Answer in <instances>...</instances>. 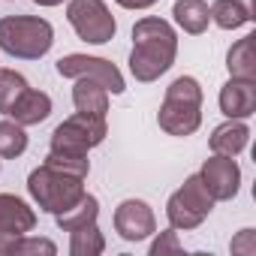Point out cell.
<instances>
[{
	"mask_svg": "<svg viewBox=\"0 0 256 256\" xmlns=\"http://www.w3.org/2000/svg\"><path fill=\"white\" fill-rule=\"evenodd\" d=\"M34 4H36V6H60L64 0H34Z\"/></svg>",
	"mask_w": 256,
	"mask_h": 256,
	"instance_id": "28",
	"label": "cell"
},
{
	"mask_svg": "<svg viewBox=\"0 0 256 256\" xmlns=\"http://www.w3.org/2000/svg\"><path fill=\"white\" fill-rule=\"evenodd\" d=\"M48 114H52V96H48L46 90H34V88H28V90L16 100V106L10 108V118H12L16 124H22V126H36V124H42Z\"/></svg>",
	"mask_w": 256,
	"mask_h": 256,
	"instance_id": "14",
	"label": "cell"
},
{
	"mask_svg": "<svg viewBox=\"0 0 256 256\" xmlns=\"http://www.w3.org/2000/svg\"><path fill=\"white\" fill-rule=\"evenodd\" d=\"M118 6H124V10H151L154 4H160V0H114Z\"/></svg>",
	"mask_w": 256,
	"mask_h": 256,
	"instance_id": "27",
	"label": "cell"
},
{
	"mask_svg": "<svg viewBox=\"0 0 256 256\" xmlns=\"http://www.w3.org/2000/svg\"><path fill=\"white\" fill-rule=\"evenodd\" d=\"M46 163L54 166V169H60V172L78 175V178H88V172H90V160H88V154H58V151H48Z\"/></svg>",
	"mask_w": 256,
	"mask_h": 256,
	"instance_id": "24",
	"label": "cell"
},
{
	"mask_svg": "<svg viewBox=\"0 0 256 256\" xmlns=\"http://www.w3.org/2000/svg\"><path fill=\"white\" fill-rule=\"evenodd\" d=\"M178 54V34L169 22L157 16H145L133 24V52H130V72L136 82H157L163 72L172 70Z\"/></svg>",
	"mask_w": 256,
	"mask_h": 256,
	"instance_id": "1",
	"label": "cell"
},
{
	"mask_svg": "<svg viewBox=\"0 0 256 256\" xmlns=\"http://www.w3.org/2000/svg\"><path fill=\"white\" fill-rule=\"evenodd\" d=\"M208 10H211V22L223 30H238V28L250 24V18H253L244 0H214Z\"/></svg>",
	"mask_w": 256,
	"mask_h": 256,
	"instance_id": "19",
	"label": "cell"
},
{
	"mask_svg": "<svg viewBox=\"0 0 256 256\" xmlns=\"http://www.w3.org/2000/svg\"><path fill=\"white\" fill-rule=\"evenodd\" d=\"M253 34H247V36H241L232 48H229V54H226V70H229V76L232 78H250V82H256V58H253Z\"/></svg>",
	"mask_w": 256,
	"mask_h": 256,
	"instance_id": "18",
	"label": "cell"
},
{
	"mask_svg": "<svg viewBox=\"0 0 256 256\" xmlns=\"http://www.w3.org/2000/svg\"><path fill=\"white\" fill-rule=\"evenodd\" d=\"M232 253H241V256H256V229H241L232 244H229Z\"/></svg>",
	"mask_w": 256,
	"mask_h": 256,
	"instance_id": "26",
	"label": "cell"
},
{
	"mask_svg": "<svg viewBox=\"0 0 256 256\" xmlns=\"http://www.w3.org/2000/svg\"><path fill=\"white\" fill-rule=\"evenodd\" d=\"M34 226H36V211L24 199L12 193H0V253L6 256L12 241L34 232Z\"/></svg>",
	"mask_w": 256,
	"mask_h": 256,
	"instance_id": "10",
	"label": "cell"
},
{
	"mask_svg": "<svg viewBox=\"0 0 256 256\" xmlns=\"http://www.w3.org/2000/svg\"><path fill=\"white\" fill-rule=\"evenodd\" d=\"M106 133H108L106 118L76 112V114H70L66 120H60L54 126L48 151H58V154H90L96 145H102Z\"/></svg>",
	"mask_w": 256,
	"mask_h": 256,
	"instance_id": "5",
	"label": "cell"
},
{
	"mask_svg": "<svg viewBox=\"0 0 256 256\" xmlns=\"http://www.w3.org/2000/svg\"><path fill=\"white\" fill-rule=\"evenodd\" d=\"M163 253H181V241H178V229H166L154 238L151 244V256H163Z\"/></svg>",
	"mask_w": 256,
	"mask_h": 256,
	"instance_id": "25",
	"label": "cell"
},
{
	"mask_svg": "<svg viewBox=\"0 0 256 256\" xmlns=\"http://www.w3.org/2000/svg\"><path fill=\"white\" fill-rule=\"evenodd\" d=\"M250 142V126L238 118H229L223 124H217L211 130V154H223V157H238Z\"/></svg>",
	"mask_w": 256,
	"mask_h": 256,
	"instance_id": "13",
	"label": "cell"
},
{
	"mask_svg": "<svg viewBox=\"0 0 256 256\" xmlns=\"http://www.w3.org/2000/svg\"><path fill=\"white\" fill-rule=\"evenodd\" d=\"M114 232L124 241H145L157 232V217L148 202L142 199H124L114 208Z\"/></svg>",
	"mask_w": 256,
	"mask_h": 256,
	"instance_id": "11",
	"label": "cell"
},
{
	"mask_svg": "<svg viewBox=\"0 0 256 256\" xmlns=\"http://www.w3.org/2000/svg\"><path fill=\"white\" fill-rule=\"evenodd\" d=\"M199 178L205 184V190L211 193L214 202H229L238 196V187H241V166L235 163V157H223V154H211L202 169H199Z\"/></svg>",
	"mask_w": 256,
	"mask_h": 256,
	"instance_id": "9",
	"label": "cell"
},
{
	"mask_svg": "<svg viewBox=\"0 0 256 256\" xmlns=\"http://www.w3.org/2000/svg\"><path fill=\"white\" fill-rule=\"evenodd\" d=\"M72 106L76 112L82 114H96V118H106L108 112V90L90 78H76V88H72Z\"/></svg>",
	"mask_w": 256,
	"mask_h": 256,
	"instance_id": "15",
	"label": "cell"
},
{
	"mask_svg": "<svg viewBox=\"0 0 256 256\" xmlns=\"http://www.w3.org/2000/svg\"><path fill=\"white\" fill-rule=\"evenodd\" d=\"M54 256L58 253V247H54V241H48V238H34V235H22V238H16L12 241V247L6 250V256Z\"/></svg>",
	"mask_w": 256,
	"mask_h": 256,
	"instance_id": "23",
	"label": "cell"
},
{
	"mask_svg": "<svg viewBox=\"0 0 256 256\" xmlns=\"http://www.w3.org/2000/svg\"><path fill=\"white\" fill-rule=\"evenodd\" d=\"M102 250H106V238H102L96 223H88V226H78L70 232V253L72 256H100Z\"/></svg>",
	"mask_w": 256,
	"mask_h": 256,
	"instance_id": "20",
	"label": "cell"
},
{
	"mask_svg": "<svg viewBox=\"0 0 256 256\" xmlns=\"http://www.w3.org/2000/svg\"><path fill=\"white\" fill-rule=\"evenodd\" d=\"M220 112L226 118H238V120H247L253 112H256V82L250 78H232L220 88Z\"/></svg>",
	"mask_w": 256,
	"mask_h": 256,
	"instance_id": "12",
	"label": "cell"
},
{
	"mask_svg": "<svg viewBox=\"0 0 256 256\" xmlns=\"http://www.w3.org/2000/svg\"><path fill=\"white\" fill-rule=\"evenodd\" d=\"M28 193L46 214H60L84 196V178L42 163L28 175Z\"/></svg>",
	"mask_w": 256,
	"mask_h": 256,
	"instance_id": "4",
	"label": "cell"
},
{
	"mask_svg": "<svg viewBox=\"0 0 256 256\" xmlns=\"http://www.w3.org/2000/svg\"><path fill=\"white\" fill-rule=\"evenodd\" d=\"M58 76L64 78H90L96 84H102L108 94H124L126 90V82H124V72L106 60V58H90V54H66L58 60Z\"/></svg>",
	"mask_w": 256,
	"mask_h": 256,
	"instance_id": "8",
	"label": "cell"
},
{
	"mask_svg": "<svg viewBox=\"0 0 256 256\" xmlns=\"http://www.w3.org/2000/svg\"><path fill=\"white\" fill-rule=\"evenodd\" d=\"M211 211H214V199H211V193L205 190L199 172L190 175V178L169 196V202H166V217H169L172 229H184V232L202 226Z\"/></svg>",
	"mask_w": 256,
	"mask_h": 256,
	"instance_id": "6",
	"label": "cell"
},
{
	"mask_svg": "<svg viewBox=\"0 0 256 256\" xmlns=\"http://www.w3.org/2000/svg\"><path fill=\"white\" fill-rule=\"evenodd\" d=\"M172 16H175V24L184 34H193V36L205 34L208 22H211V10H208L205 0H175Z\"/></svg>",
	"mask_w": 256,
	"mask_h": 256,
	"instance_id": "16",
	"label": "cell"
},
{
	"mask_svg": "<svg viewBox=\"0 0 256 256\" xmlns=\"http://www.w3.org/2000/svg\"><path fill=\"white\" fill-rule=\"evenodd\" d=\"M54 46V28L40 16L0 18V48L18 60H40Z\"/></svg>",
	"mask_w": 256,
	"mask_h": 256,
	"instance_id": "3",
	"label": "cell"
},
{
	"mask_svg": "<svg viewBox=\"0 0 256 256\" xmlns=\"http://www.w3.org/2000/svg\"><path fill=\"white\" fill-rule=\"evenodd\" d=\"M28 78L16 70H0V114H10V108L16 106V100L28 90Z\"/></svg>",
	"mask_w": 256,
	"mask_h": 256,
	"instance_id": "22",
	"label": "cell"
},
{
	"mask_svg": "<svg viewBox=\"0 0 256 256\" xmlns=\"http://www.w3.org/2000/svg\"><path fill=\"white\" fill-rule=\"evenodd\" d=\"M66 22L72 24L76 36L90 46H106L118 34V22L108 12L106 0H70L66 4Z\"/></svg>",
	"mask_w": 256,
	"mask_h": 256,
	"instance_id": "7",
	"label": "cell"
},
{
	"mask_svg": "<svg viewBox=\"0 0 256 256\" xmlns=\"http://www.w3.org/2000/svg\"><path fill=\"white\" fill-rule=\"evenodd\" d=\"M160 130L178 139H187L202 124V84L193 76H178L163 96V106L157 112Z\"/></svg>",
	"mask_w": 256,
	"mask_h": 256,
	"instance_id": "2",
	"label": "cell"
},
{
	"mask_svg": "<svg viewBox=\"0 0 256 256\" xmlns=\"http://www.w3.org/2000/svg\"><path fill=\"white\" fill-rule=\"evenodd\" d=\"M96 217H100V199H96L94 193H88V190H84V196H82L72 208H66V211H60V214H54V223H58V229L72 232V229H78V226L96 223Z\"/></svg>",
	"mask_w": 256,
	"mask_h": 256,
	"instance_id": "17",
	"label": "cell"
},
{
	"mask_svg": "<svg viewBox=\"0 0 256 256\" xmlns=\"http://www.w3.org/2000/svg\"><path fill=\"white\" fill-rule=\"evenodd\" d=\"M28 151V133L16 120H0V160H16Z\"/></svg>",
	"mask_w": 256,
	"mask_h": 256,
	"instance_id": "21",
	"label": "cell"
}]
</instances>
